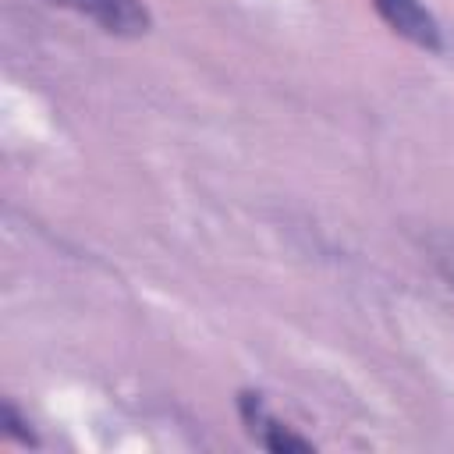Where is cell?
<instances>
[{"instance_id": "obj_1", "label": "cell", "mask_w": 454, "mask_h": 454, "mask_svg": "<svg viewBox=\"0 0 454 454\" xmlns=\"http://www.w3.org/2000/svg\"><path fill=\"white\" fill-rule=\"evenodd\" d=\"M46 4L74 11L106 35H121V39H138L153 28V14L142 0H46Z\"/></svg>"}, {"instance_id": "obj_2", "label": "cell", "mask_w": 454, "mask_h": 454, "mask_svg": "<svg viewBox=\"0 0 454 454\" xmlns=\"http://www.w3.org/2000/svg\"><path fill=\"white\" fill-rule=\"evenodd\" d=\"M238 415H241V422H245V433H248L259 447H266V450H273V454H309V450H312V440L298 436L287 422H280V419L266 408L262 394H255V390H241V394H238Z\"/></svg>"}, {"instance_id": "obj_3", "label": "cell", "mask_w": 454, "mask_h": 454, "mask_svg": "<svg viewBox=\"0 0 454 454\" xmlns=\"http://www.w3.org/2000/svg\"><path fill=\"white\" fill-rule=\"evenodd\" d=\"M372 7L390 25V32H397L401 39H408V43L429 50V53L443 50L440 21L433 18V11L422 0H372Z\"/></svg>"}, {"instance_id": "obj_4", "label": "cell", "mask_w": 454, "mask_h": 454, "mask_svg": "<svg viewBox=\"0 0 454 454\" xmlns=\"http://www.w3.org/2000/svg\"><path fill=\"white\" fill-rule=\"evenodd\" d=\"M426 248H429V262L436 266V273L454 287V234H429Z\"/></svg>"}, {"instance_id": "obj_5", "label": "cell", "mask_w": 454, "mask_h": 454, "mask_svg": "<svg viewBox=\"0 0 454 454\" xmlns=\"http://www.w3.org/2000/svg\"><path fill=\"white\" fill-rule=\"evenodd\" d=\"M0 415H4V433H7V436H14V440H21V443H32V447L39 443V440H35V433L28 429V422H25L21 415H18V408H14L11 401L4 404V411H0Z\"/></svg>"}]
</instances>
